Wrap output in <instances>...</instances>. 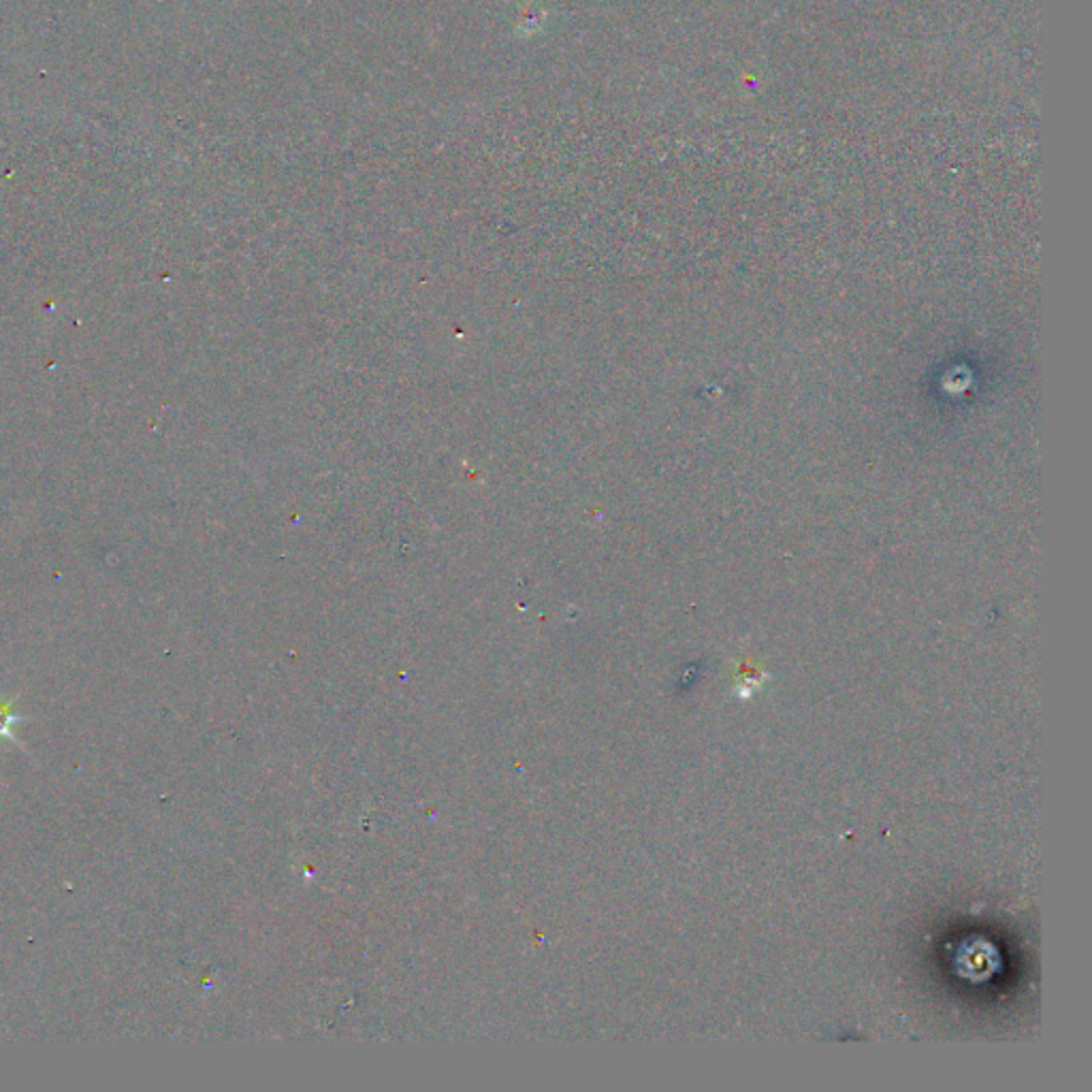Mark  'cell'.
Instances as JSON below:
<instances>
[{"instance_id": "obj_1", "label": "cell", "mask_w": 1092, "mask_h": 1092, "mask_svg": "<svg viewBox=\"0 0 1092 1092\" xmlns=\"http://www.w3.org/2000/svg\"><path fill=\"white\" fill-rule=\"evenodd\" d=\"M29 717L26 715H19L13 711V700H3L0 698V739H9L13 743H17L21 749H24V745H21L17 741V736L13 734V727L24 723Z\"/></svg>"}]
</instances>
